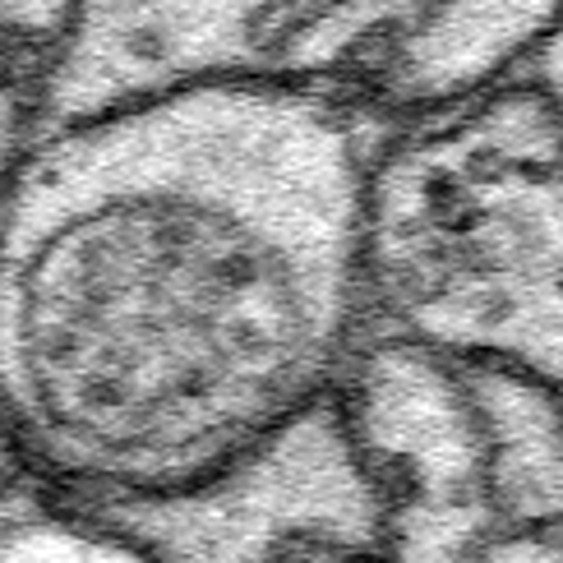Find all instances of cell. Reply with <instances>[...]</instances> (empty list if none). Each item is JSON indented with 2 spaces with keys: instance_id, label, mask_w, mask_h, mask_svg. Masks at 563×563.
<instances>
[{
  "instance_id": "1",
  "label": "cell",
  "mask_w": 563,
  "mask_h": 563,
  "mask_svg": "<svg viewBox=\"0 0 563 563\" xmlns=\"http://www.w3.org/2000/svg\"><path fill=\"white\" fill-rule=\"evenodd\" d=\"M393 134L351 88L208 74L47 125L10 153V480L162 499L342 397L384 324Z\"/></svg>"
},
{
  "instance_id": "2",
  "label": "cell",
  "mask_w": 563,
  "mask_h": 563,
  "mask_svg": "<svg viewBox=\"0 0 563 563\" xmlns=\"http://www.w3.org/2000/svg\"><path fill=\"white\" fill-rule=\"evenodd\" d=\"M337 402L384 499L393 563H462L499 527L490 434L453 351L384 319Z\"/></svg>"
},
{
  "instance_id": "3",
  "label": "cell",
  "mask_w": 563,
  "mask_h": 563,
  "mask_svg": "<svg viewBox=\"0 0 563 563\" xmlns=\"http://www.w3.org/2000/svg\"><path fill=\"white\" fill-rule=\"evenodd\" d=\"M462 563H563V522H554V527H494Z\"/></svg>"
}]
</instances>
